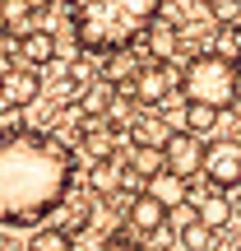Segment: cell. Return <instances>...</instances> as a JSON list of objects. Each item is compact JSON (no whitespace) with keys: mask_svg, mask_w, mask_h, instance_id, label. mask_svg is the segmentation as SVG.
Listing matches in <instances>:
<instances>
[{"mask_svg":"<svg viewBox=\"0 0 241 251\" xmlns=\"http://www.w3.org/2000/svg\"><path fill=\"white\" fill-rule=\"evenodd\" d=\"M144 65H139V56H134V47H121V51H111V61H107V79H116V84H134V75H139Z\"/></svg>","mask_w":241,"mask_h":251,"instance_id":"cell-13","label":"cell"},{"mask_svg":"<svg viewBox=\"0 0 241 251\" xmlns=\"http://www.w3.org/2000/svg\"><path fill=\"white\" fill-rule=\"evenodd\" d=\"M167 224L176 228V233H181V228H190V224H199V205H195V200H181V205H172V219H167Z\"/></svg>","mask_w":241,"mask_h":251,"instance_id":"cell-20","label":"cell"},{"mask_svg":"<svg viewBox=\"0 0 241 251\" xmlns=\"http://www.w3.org/2000/svg\"><path fill=\"white\" fill-rule=\"evenodd\" d=\"M186 130H195V135L218 130V107H209V102H190V107H186Z\"/></svg>","mask_w":241,"mask_h":251,"instance_id":"cell-16","label":"cell"},{"mask_svg":"<svg viewBox=\"0 0 241 251\" xmlns=\"http://www.w3.org/2000/svg\"><path fill=\"white\" fill-rule=\"evenodd\" d=\"M28 251H70V228H42V233H33Z\"/></svg>","mask_w":241,"mask_h":251,"instance_id":"cell-17","label":"cell"},{"mask_svg":"<svg viewBox=\"0 0 241 251\" xmlns=\"http://www.w3.org/2000/svg\"><path fill=\"white\" fill-rule=\"evenodd\" d=\"M232 214H237V205H232L227 196H218V186H214V196L199 200V219H204V224H214V228H223Z\"/></svg>","mask_w":241,"mask_h":251,"instance_id":"cell-15","label":"cell"},{"mask_svg":"<svg viewBox=\"0 0 241 251\" xmlns=\"http://www.w3.org/2000/svg\"><path fill=\"white\" fill-rule=\"evenodd\" d=\"M28 5H33V9H46V5H51V0H28Z\"/></svg>","mask_w":241,"mask_h":251,"instance_id":"cell-24","label":"cell"},{"mask_svg":"<svg viewBox=\"0 0 241 251\" xmlns=\"http://www.w3.org/2000/svg\"><path fill=\"white\" fill-rule=\"evenodd\" d=\"M102 251H139V242H134V237H107Z\"/></svg>","mask_w":241,"mask_h":251,"instance_id":"cell-22","label":"cell"},{"mask_svg":"<svg viewBox=\"0 0 241 251\" xmlns=\"http://www.w3.org/2000/svg\"><path fill=\"white\" fill-rule=\"evenodd\" d=\"M167 219H172V209L162 205L153 191H139V196H130V209H125V233L149 237V233H158Z\"/></svg>","mask_w":241,"mask_h":251,"instance_id":"cell-8","label":"cell"},{"mask_svg":"<svg viewBox=\"0 0 241 251\" xmlns=\"http://www.w3.org/2000/svg\"><path fill=\"white\" fill-rule=\"evenodd\" d=\"M237 65H241V51H237Z\"/></svg>","mask_w":241,"mask_h":251,"instance_id":"cell-26","label":"cell"},{"mask_svg":"<svg viewBox=\"0 0 241 251\" xmlns=\"http://www.w3.org/2000/svg\"><path fill=\"white\" fill-rule=\"evenodd\" d=\"M181 93H186V102H209V107L227 112L241 93V65L223 51L190 56L181 70Z\"/></svg>","mask_w":241,"mask_h":251,"instance_id":"cell-3","label":"cell"},{"mask_svg":"<svg viewBox=\"0 0 241 251\" xmlns=\"http://www.w3.org/2000/svg\"><path fill=\"white\" fill-rule=\"evenodd\" d=\"M88 181H93V191H98V196H116V191H121V181H125V172H121V163L107 153V158H98V163H93Z\"/></svg>","mask_w":241,"mask_h":251,"instance_id":"cell-12","label":"cell"},{"mask_svg":"<svg viewBox=\"0 0 241 251\" xmlns=\"http://www.w3.org/2000/svg\"><path fill=\"white\" fill-rule=\"evenodd\" d=\"M102 247H107V237L98 228H70V251H102Z\"/></svg>","mask_w":241,"mask_h":251,"instance_id":"cell-19","label":"cell"},{"mask_svg":"<svg viewBox=\"0 0 241 251\" xmlns=\"http://www.w3.org/2000/svg\"><path fill=\"white\" fill-rule=\"evenodd\" d=\"M172 84H176V70H172V61H144V70L134 75V84H121V89H130L134 98H139V107H162V102L172 98Z\"/></svg>","mask_w":241,"mask_h":251,"instance_id":"cell-5","label":"cell"},{"mask_svg":"<svg viewBox=\"0 0 241 251\" xmlns=\"http://www.w3.org/2000/svg\"><path fill=\"white\" fill-rule=\"evenodd\" d=\"M172 140V126L162 117H134L130 121V144L134 149H162Z\"/></svg>","mask_w":241,"mask_h":251,"instance_id":"cell-9","label":"cell"},{"mask_svg":"<svg viewBox=\"0 0 241 251\" xmlns=\"http://www.w3.org/2000/svg\"><path fill=\"white\" fill-rule=\"evenodd\" d=\"M204 177H209V186H218V191L241 186V140L204 144Z\"/></svg>","mask_w":241,"mask_h":251,"instance_id":"cell-4","label":"cell"},{"mask_svg":"<svg viewBox=\"0 0 241 251\" xmlns=\"http://www.w3.org/2000/svg\"><path fill=\"white\" fill-rule=\"evenodd\" d=\"M232 205H237V214H241V200H232Z\"/></svg>","mask_w":241,"mask_h":251,"instance_id":"cell-25","label":"cell"},{"mask_svg":"<svg viewBox=\"0 0 241 251\" xmlns=\"http://www.w3.org/2000/svg\"><path fill=\"white\" fill-rule=\"evenodd\" d=\"M19 51H23L28 65H46V61L56 56V37L42 33V28H28V33L19 37Z\"/></svg>","mask_w":241,"mask_h":251,"instance_id":"cell-11","label":"cell"},{"mask_svg":"<svg viewBox=\"0 0 241 251\" xmlns=\"http://www.w3.org/2000/svg\"><path fill=\"white\" fill-rule=\"evenodd\" d=\"M42 93V79H37V65H9L0 70V112L28 107V102Z\"/></svg>","mask_w":241,"mask_h":251,"instance_id":"cell-6","label":"cell"},{"mask_svg":"<svg viewBox=\"0 0 241 251\" xmlns=\"http://www.w3.org/2000/svg\"><path fill=\"white\" fill-rule=\"evenodd\" d=\"M74 153L46 130L0 135V228H42L65 205Z\"/></svg>","mask_w":241,"mask_h":251,"instance_id":"cell-1","label":"cell"},{"mask_svg":"<svg viewBox=\"0 0 241 251\" xmlns=\"http://www.w3.org/2000/svg\"><path fill=\"white\" fill-rule=\"evenodd\" d=\"M186 181H190V177H181V172L162 168V172H153V177L144 181V191H153V196L172 209V205H181V200H186Z\"/></svg>","mask_w":241,"mask_h":251,"instance_id":"cell-10","label":"cell"},{"mask_svg":"<svg viewBox=\"0 0 241 251\" xmlns=\"http://www.w3.org/2000/svg\"><path fill=\"white\" fill-rule=\"evenodd\" d=\"M218 233L223 228H214V224H190V228H181V251H214L218 247Z\"/></svg>","mask_w":241,"mask_h":251,"instance_id":"cell-14","label":"cell"},{"mask_svg":"<svg viewBox=\"0 0 241 251\" xmlns=\"http://www.w3.org/2000/svg\"><path fill=\"white\" fill-rule=\"evenodd\" d=\"M209 9H214V14H223V19H232L237 14V0H204Z\"/></svg>","mask_w":241,"mask_h":251,"instance_id":"cell-23","label":"cell"},{"mask_svg":"<svg viewBox=\"0 0 241 251\" xmlns=\"http://www.w3.org/2000/svg\"><path fill=\"white\" fill-rule=\"evenodd\" d=\"M144 37H153V51H158L162 61H172V47H176V28H172V24H162V19H158Z\"/></svg>","mask_w":241,"mask_h":251,"instance_id":"cell-18","label":"cell"},{"mask_svg":"<svg viewBox=\"0 0 241 251\" xmlns=\"http://www.w3.org/2000/svg\"><path fill=\"white\" fill-rule=\"evenodd\" d=\"M162 0H70V24L79 33L84 51L111 56L121 47H134L158 24Z\"/></svg>","mask_w":241,"mask_h":251,"instance_id":"cell-2","label":"cell"},{"mask_svg":"<svg viewBox=\"0 0 241 251\" xmlns=\"http://www.w3.org/2000/svg\"><path fill=\"white\" fill-rule=\"evenodd\" d=\"M167 153V168L181 172V177H199L204 172V144H199L195 130H172V140L162 144Z\"/></svg>","mask_w":241,"mask_h":251,"instance_id":"cell-7","label":"cell"},{"mask_svg":"<svg viewBox=\"0 0 241 251\" xmlns=\"http://www.w3.org/2000/svg\"><path fill=\"white\" fill-rule=\"evenodd\" d=\"M84 149H88V153H98V158H107V153H111V130L93 126V130H88V140H84Z\"/></svg>","mask_w":241,"mask_h":251,"instance_id":"cell-21","label":"cell"}]
</instances>
